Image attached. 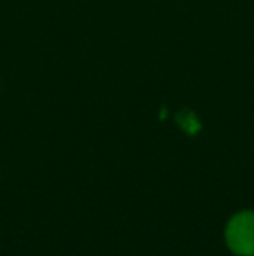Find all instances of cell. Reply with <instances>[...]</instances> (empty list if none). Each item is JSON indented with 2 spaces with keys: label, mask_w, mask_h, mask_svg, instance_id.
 I'll list each match as a JSON object with an SVG mask.
<instances>
[{
  "label": "cell",
  "mask_w": 254,
  "mask_h": 256,
  "mask_svg": "<svg viewBox=\"0 0 254 256\" xmlns=\"http://www.w3.org/2000/svg\"><path fill=\"white\" fill-rule=\"evenodd\" d=\"M228 250L237 256H254V212L242 211L232 216L225 230Z\"/></svg>",
  "instance_id": "6da1fadb"
},
{
  "label": "cell",
  "mask_w": 254,
  "mask_h": 256,
  "mask_svg": "<svg viewBox=\"0 0 254 256\" xmlns=\"http://www.w3.org/2000/svg\"><path fill=\"white\" fill-rule=\"evenodd\" d=\"M178 122H180L181 126H183V129L185 131H188L190 132V134H193V132L195 131H199V122L195 120V117H193V115L190 114V112H185L183 115H178Z\"/></svg>",
  "instance_id": "7a4b0ae2"
}]
</instances>
